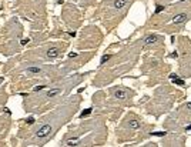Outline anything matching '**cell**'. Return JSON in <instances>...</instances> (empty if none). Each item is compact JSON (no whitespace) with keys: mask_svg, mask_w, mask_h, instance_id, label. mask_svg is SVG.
I'll return each instance as SVG.
<instances>
[{"mask_svg":"<svg viewBox=\"0 0 191 147\" xmlns=\"http://www.w3.org/2000/svg\"><path fill=\"white\" fill-rule=\"evenodd\" d=\"M51 131H53V129H51L50 124H43V126L36 131V136H37L39 139H46L47 136H50Z\"/></svg>","mask_w":191,"mask_h":147,"instance_id":"1","label":"cell"},{"mask_svg":"<svg viewBox=\"0 0 191 147\" xmlns=\"http://www.w3.org/2000/svg\"><path fill=\"white\" fill-rule=\"evenodd\" d=\"M27 42H29V39H23V40H22V44H26Z\"/></svg>","mask_w":191,"mask_h":147,"instance_id":"11","label":"cell"},{"mask_svg":"<svg viewBox=\"0 0 191 147\" xmlns=\"http://www.w3.org/2000/svg\"><path fill=\"white\" fill-rule=\"evenodd\" d=\"M110 57H111V54H104V56L101 57V62H100V63H101V64H104L107 60H110Z\"/></svg>","mask_w":191,"mask_h":147,"instance_id":"6","label":"cell"},{"mask_svg":"<svg viewBox=\"0 0 191 147\" xmlns=\"http://www.w3.org/2000/svg\"><path fill=\"white\" fill-rule=\"evenodd\" d=\"M76 56H77V53H70L69 54V57H76Z\"/></svg>","mask_w":191,"mask_h":147,"instance_id":"10","label":"cell"},{"mask_svg":"<svg viewBox=\"0 0 191 147\" xmlns=\"http://www.w3.org/2000/svg\"><path fill=\"white\" fill-rule=\"evenodd\" d=\"M34 123V117H29L27 119V124H33Z\"/></svg>","mask_w":191,"mask_h":147,"instance_id":"9","label":"cell"},{"mask_svg":"<svg viewBox=\"0 0 191 147\" xmlns=\"http://www.w3.org/2000/svg\"><path fill=\"white\" fill-rule=\"evenodd\" d=\"M59 54H60V49H59V47L48 49V51H47V57H48V59H56V57H59Z\"/></svg>","mask_w":191,"mask_h":147,"instance_id":"4","label":"cell"},{"mask_svg":"<svg viewBox=\"0 0 191 147\" xmlns=\"http://www.w3.org/2000/svg\"><path fill=\"white\" fill-rule=\"evenodd\" d=\"M44 87H46V86H36L33 90H34V92H40V90H43Z\"/></svg>","mask_w":191,"mask_h":147,"instance_id":"7","label":"cell"},{"mask_svg":"<svg viewBox=\"0 0 191 147\" xmlns=\"http://www.w3.org/2000/svg\"><path fill=\"white\" fill-rule=\"evenodd\" d=\"M61 92H63V89H60V87H54V89H50L47 93H46V97L54 98L56 96H59V94H60Z\"/></svg>","mask_w":191,"mask_h":147,"instance_id":"3","label":"cell"},{"mask_svg":"<svg viewBox=\"0 0 191 147\" xmlns=\"http://www.w3.org/2000/svg\"><path fill=\"white\" fill-rule=\"evenodd\" d=\"M113 94H114L116 98L124 100V98H128V96H133L134 93L133 92H128V90H124V89H114L113 90Z\"/></svg>","mask_w":191,"mask_h":147,"instance_id":"2","label":"cell"},{"mask_svg":"<svg viewBox=\"0 0 191 147\" xmlns=\"http://www.w3.org/2000/svg\"><path fill=\"white\" fill-rule=\"evenodd\" d=\"M90 113H91V109H87L86 111H83V113H81V117H84V116H87V114H90Z\"/></svg>","mask_w":191,"mask_h":147,"instance_id":"8","label":"cell"},{"mask_svg":"<svg viewBox=\"0 0 191 147\" xmlns=\"http://www.w3.org/2000/svg\"><path fill=\"white\" fill-rule=\"evenodd\" d=\"M26 72L29 74H39V73H42V69L40 67H27Z\"/></svg>","mask_w":191,"mask_h":147,"instance_id":"5","label":"cell"}]
</instances>
